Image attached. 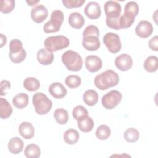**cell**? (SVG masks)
<instances>
[{
    "label": "cell",
    "mask_w": 158,
    "mask_h": 158,
    "mask_svg": "<svg viewBox=\"0 0 158 158\" xmlns=\"http://www.w3.org/2000/svg\"><path fill=\"white\" fill-rule=\"evenodd\" d=\"M119 82L118 74L112 70H107L96 76L94 83L100 90H106L109 88L115 86Z\"/></svg>",
    "instance_id": "1"
},
{
    "label": "cell",
    "mask_w": 158,
    "mask_h": 158,
    "mask_svg": "<svg viewBox=\"0 0 158 158\" xmlns=\"http://www.w3.org/2000/svg\"><path fill=\"white\" fill-rule=\"evenodd\" d=\"M62 62L69 70L72 72L80 70L83 66L81 57L72 50L67 51L62 55Z\"/></svg>",
    "instance_id": "2"
},
{
    "label": "cell",
    "mask_w": 158,
    "mask_h": 158,
    "mask_svg": "<svg viewBox=\"0 0 158 158\" xmlns=\"http://www.w3.org/2000/svg\"><path fill=\"white\" fill-rule=\"evenodd\" d=\"M32 101L35 110L39 115L48 114L52 106L51 100L45 94L41 92L36 93L33 96Z\"/></svg>",
    "instance_id": "3"
},
{
    "label": "cell",
    "mask_w": 158,
    "mask_h": 158,
    "mask_svg": "<svg viewBox=\"0 0 158 158\" xmlns=\"http://www.w3.org/2000/svg\"><path fill=\"white\" fill-rule=\"evenodd\" d=\"M69 40L64 36H52L48 37L44 42L45 48L51 52L63 49L69 46Z\"/></svg>",
    "instance_id": "4"
},
{
    "label": "cell",
    "mask_w": 158,
    "mask_h": 158,
    "mask_svg": "<svg viewBox=\"0 0 158 158\" xmlns=\"http://www.w3.org/2000/svg\"><path fill=\"white\" fill-rule=\"evenodd\" d=\"M64 14L60 10H55L51 14L50 20L43 26V30L46 33L57 32L64 22Z\"/></svg>",
    "instance_id": "5"
},
{
    "label": "cell",
    "mask_w": 158,
    "mask_h": 158,
    "mask_svg": "<svg viewBox=\"0 0 158 158\" xmlns=\"http://www.w3.org/2000/svg\"><path fill=\"white\" fill-rule=\"evenodd\" d=\"M122 94L117 90H111L104 94L101 99L102 106L107 109H112L122 101Z\"/></svg>",
    "instance_id": "6"
},
{
    "label": "cell",
    "mask_w": 158,
    "mask_h": 158,
    "mask_svg": "<svg viewBox=\"0 0 158 158\" xmlns=\"http://www.w3.org/2000/svg\"><path fill=\"white\" fill-rule=\"evenodd\" d=\"M103 42L107 49L113 54L119 52L122 48V44L118 35L114 33H107L103 38Z\"/></svg>",
    "instance_id": "7"
},
{
    "label": "cell",
    "mask_w": 158,
    "mask_h": 158,
    "mask_svg": "<svg viewBox=\"0 0 158 158\" xmlns=\"http://www.w3.org/2000/svg\"><path fill=\"white\" fill-rule=\"evenodd\" d=\"M104 8L107 19H117L121 15V6L120 3L117 1H107L104 4Z\"/></svg>",
    "instance_id": "8"
},
{
    "label": "cell",
    "mask_w": 158,
    "mask_h": 158,
    "mask_svg": "<svg viewBox=\"0 0 158 158\" xmlns=\"http://www.w3.org/2000/svg\"><path fill=\"white\" fill-rule=\"evenodd\" d=\"M48 11L46 7L39 4L33 7L31 11V17L33 22L37 23H42L48 17Z\"/></svg>",
    "instance_id": "9"
},
{
    "label": "cell",
    "mask_w": 158,
    "mask_h": 158,
    "mask_svg": "<svg viewBox=\"0 0 158 158\" xmlns=\"http://www.w3.org/2000/svg\"><path fill=\"white\" fill-rule=\"evenodd\" d=\"M153 27L151 22L147 20L140 21L135 28L136 34L143 38H146L151 36L153 32Z\"/></svg>",
    "instance_id": "10"
},
{
    "label": "cell",
    "mask_w": 158,
    "mask_h": 158,
    "mask_svg": "<svg viewBox=\"0 0 158 158\" xmlns=\"http://www.w3.org/2000/svg\"><path fill=\"white\" fill-rule=\"evenodd\" d=\"M116 67L121 71H127L131 69L133 65V59L127 54H122L117 56L115 60Z\"/></svg>",
    "instance_id": "11"
},
{
    "label": "cell",
    "mask_w": 158,
    "mask_h": 158,
    "mask_svg": "<svg viewBox=\"0 0 158 158\" xmlns=\"http://www.w3.org/2000/svg\"><path fill=\"white\" fill-rule=\"evenodd\" d=\"M85 63L88 70L92 73L98 72L102 66V62L101 58L94 55L88 56L85 59Z\"/></svg>",
    "instance_id": "12"
},
{
    "label": "cell",
    "mask_w": 158,
    "mask_h": 158,
    "mask_svg": "<svg viewBox=\"0 0 158 158\" xmlns=\"http://www.w3.org/2000/svg\"><path fill=\"white\" fill-rule=\"evenodd\" d=\"M85 15L91 19H96L101 16V7L99 4L94 1L87 4L84 9Z\"/></svg>",
    "instance_id": "13"
},
{
    "label": "cell",
    "mask_w": 158,
    "mask_h": 158,
    "mask_svg": "<svg viewBox=\"0 0 158 158\" xmlns=\"http://www.w3.org/2000/svg\"><path fill=\"white\" fill-rule=\"evenodd\" d=\"M82 44L86 50L90 51L98 50L101 46L99 37L96 36H86L83 37Z\"/></svg>",
    "instance_id": "14"
},
{
    "label": "cell",
    "mask_w": 158,
    "mask_h": 158,
    "mask_svg": "<svg viewBox=\"0 0 158 158\" xmlns=\"http://www.w3.org/2000/svg\"><path fill=\"white\" fill-rule=\"evenodd\" d=\"M49 92L54 98L61 99L66 96L67 91L61 83L55 82L49 86Z\"/></svg>",
    "instance_id": "15"
},
{
    "label": "cell",
    "mask_w": 158,
    "mask_h": 158,
    "mask_svg": "<svg viewBox=\"0 0 158 158\" xmlns=\"http://www.w3.org/2000/svg\"><path fill=\"white\" fill-rule=\"evenodd\" d=\"M37 60L41 65H50L54 60L53 52L49 51L46 48H41L37 52Z\"/></svg>",
    "instance_id": "16"
},
{
    "label": "cell",
    "mask_w": 158,
    "mask_h": 158,
    "mask_svg": "<svg viewBox=\"0 0 158 158\" xmlns=\"http://www.w3.org/2000/svg\"><path fill=\"white\" fill-rule=\"evenodd\" d=\"M19 133L24 139H29L33 137L35 128L31 123L23 122L19 127Z\"/></svg>",
    "instance_id": "17"
},
{
    "label": "cell",
    "mask_w": 158,
    "mask_h": 158,
    "mask_svg": "<svg viewBox=\"0 0 158 158\" xmlns=\"http://www.w3.org/2000/svg\"><path fill=\"white\" fill-rule=\"evenodd\" d=\"M139 12V7L138 4L135 1H130L127 2L124 7V14L127 18L135 20V18Z\"/></svg>",
    "instance_id": "18"
},
{
    "label": "cell",
    "mask_w": 158,
    "mask_h": 158,
    "mask_svg": "<svg viewBox=\"0 0 158 158\" xmlns=\"http://www.w3.org/2000/svg\"><path fill=\"white\" fill-rule=\"evenodd\" d=\"M69 23L72 28L80 29L83 26L85 23V19L80 13L72 12L69 17Z\"/></svg>",
    "instance_id": "19"
},
{
    "label": "cell",
    "mask_w": 158,
    "mask_h": 158,
    "mask_svg": "<svg viewBox=\"0 0 158 158\" xmlns=\"http://www.w3.org/2000/svg\"><path fill=\"white\" fill-rule=\"evenodd\" d=\"M23 148V141L19 137H14L8 143L9 151L14 154H17L22 152Z\"/></svg>",
    "instance_id": "20"
},
{
    "label": "cell",
    "mask_w": 158,
    "mask_h": 158,
    "mask_svg": "<svg viewBox=\"0 0 158 158\" xmlns=\"http://www.w3.org/2000/svg\"><path fill=\"white\" fill-rule=\"evenodd\" d=\"M12 113V107L9 102L2 98H0V117L2 119H7Z\"/></svg>",
    "instance_id": "21"
},
{
    "label": "cell",
    "mask_w": 158,
    "mask_h": 158,
    "mask_svg": "<svg viewBox=\"0 0 158 158\" xmlns=\"http://www.w3.org/2000/svg\"><path fill=\"white\" fill-rule=\"evenodd\" d=\"M98 94L93 89H89L86 91L83 95V99L84 102L89 106H93L98 101Z\"/></svg>",
    "instance_id": "22"
},
{
    "label": "cell",
    "mask_w": 158,
    "mask_h": 158,
    "mask_svg": "<svg viewBox=\"0 0 158 158\" xmlns=\"http://www.w3.org/2000/svg\"><path fill=\"white\" fill-rule=\"evenodd\" d=\"M12 103L15 107L23 109L28 104V96L24 93H19L13 98Z\"/></svg>",
    "instance_id": "23"
},
{
    "label": "cell",
    "mask_w": 158,
    "mask_h": 158,
    "mask_svg": "<svg viewBox=\"0 0 158 158\" xmlns=\"http://www.w3.org/2000/svg\"><path fill=\"white\" fill-rule=\"evenodd\" d=\"M80 135L77 130L68 129L64 134V139L68 144H75L79 139Z\"/></svg>",
    "instance_id": "24"
},
{
    "label": "cell",
    "mask_w": 158,
    "mask_h": 158,
    "mask_svg": "<svg viewBox=\"0 0 158 158\" xmlns=\"http://www.w3.org/2000/svg\"><path fill=\"white\" fill-rule=\"evenodd\" d=\"M24 155L27 158H38L41 155V149L38 145L30 144L25 147Z\"/></svg>",
    "instance_id": "25"
},
{
    "label": "cell",
    "mask_w": 158,
    "mask_h": 158,
    "mask_svg": "<svg viewBox=\"0 0 158 158\" xmlns=\"http://www.w3.org/2000/svg\"><path fill=\"white\" fill-rule=\"evenodd\" d=\"M93 127L94 122L90 117L87 116L86 117L78 121V127L82 132H89L93 130Z\"/></svg>",
    "instance_id": "26"
},
{
    "label": "cell",
    "mask_w": 158,
    "mask_h": 158,
    "mask_svg": "<svg viewBox=\"0 0 158 158\" xmlns=\"http://www.w3.org/2000/svg\"><path fill=\"white\" fill-rule=\"evenodd\" d=\"M158 67L157 57L155 56H149L144 62V68L148 72H155Z\"/></svg>",
    "instance_id": "27"
},
{
    "label": "cell",
    "mask_w": 158,
    "mask_h": 158,
    "mask_svg": "<svg viewBox=\"0 0 158 158\" xmlns=\"http://www.w3.org/2000/svg\"><path fill=\"white\" fill-rule=\"evenodd\" d=\"M54 117L59 124L65 125L69 119L68 112L63 108L57 109L54 112Z\"/></svg>",
    "instance_id": "28"
},
{
    "label": "cell",
    "mask_w": 158,
    "mask_h": 158,
    "mask_svg": "<svg viewBox=\"0 0 158 158\" xmlns=\"http://www.w3.org/2000/svg\"><path fill=\"white\" fill-rule=\"evenodd\" d=\"M40 86V83L35 77H28L23 81V87L29 91H35Z\"/></svg>",
    "instance_id": "29"
},
{
    "label": "cell",
    "mask_w": 158,
    "mask_h": 158,
    "mask_svg": "<svg viewBox=\"0 0 158 158\" xmlns=\"http://www.w3.org/2000/svg\"><path fill=\"white\" fill-rule=\"evenodd\" d=\"M111 130L106 125L99 126L96 131V136L100 140H106L110 136Z\"/></svg>",
    "instance_id": "30"
},
{
    "label": "cell",
    "mask_w": 158,
    "mask_h": 158,
    "mask_svg": "<svg viewBox=\"0 0 158 158\" xmlns=\"http://www.w3.org/2000/svg\"><path fill=\"white\" fill-rule=\"evenodd\" d=\"M139 138V133L136 129L134 128H128L124 133V138L127 142L134 143L138 141Z\"/></svg>",
    "instance_id": "31"
},
{
    "label": "cell",
    "mask_w": 158,
    "mask_h": 158,
    "mask_svg": "<svg viewBox=\"0 0 158 158\" xmlns=\"http://www.w3.org/2000/svg\"><path fill=\"white\" fill-rule=\"evenodd\" d=\"M88 115V112L87 109L80 105L76 106L72 111V115L73 118L77 121L86 117Z\"/></svg>",
    "instance_id": "32"
},
{
    "label": "cell",
    "mask_w": 158,
    "mask_h": 158,
    "mask_svg": "<svg viewBox=\"0 0 158 158\" xmlns=\"http://www.w3.org/2000/svg\"><path fill=\"white\" fill-rule=\"evenodd\" d=\"M65 83L70 88H75L78 87L81 83V78L78 75H70L66 77Z\"/></svg>",
    "instance_id": "33"
},
{
    "label": "cell",
    "mask_w": 158,
    "mask_h": 158,
    "mask_svg": "<svg viewBox=\"0 0 158 158\" xmlns=\"http://www.w3.org/2000/svg\"><path fill=\"white\" fill-rule=\"evenodd\" d=\"M15 2L14 0H2L1 1V12L4 14L11 12L14 7Z\"/></svg>",
    "instance_id": "34"
},
{
    "label": "cell",
    "mask_w": 158,
    "mask_h": 158,
    "mask_svg": "<svg viewBox=\"0 0 158 158\" xmlns=\"http://www.w3.org/2000/svg\"><path fill=\"white\" fill-rule=\"evenodd\" d=\"M27 56V52L24 48L20 52L15 54H9V57L10 60L15 64H19L23 62Z\"/></svg>",
    "instance_id": "35"
},
{
    "label": "cell",
    "mask_w": 158,
    "mask_h": 158,
    "mask_svg": "<svg viewBox=\"0 0 158 158\" xmlns=\"http://www.w3.org/2000/svg\"><path fill=\"white\" fill-rule=\"evenodd\" d=\"M9 54H15L20 52L23 48L21 41L17 39H14L9 43Z\"/></svg>",
    "instance_id": "36"
},
{
    "label": "cell",
    "mask_w": 158,
    "mask_h": 158,
    "mask_svg": "<svg viewBox=\"0 0 158 158\" xmlns=\"http://www.w3.org/2000/svg\"><path fill=\"white\" fill-rule=\"evenodd\" d=\"M85 0H62V4L68 9L81 7L85 2Z\"/></svg>",
    "instance_id": "37"
},
{
    "label": "cell",
    "mask_w": 158,
    "mask_h": 158,
    "mask_svg": "<svg viewBox=\"0 0 158 158\" xmlns=\"http://www.w3.org/2000/svg\"><path fill=\"white\" fill-rule=\"evenodd\" d=\"M86 36H96L99 37V31L98 28L93 25L87 26L83 32V37Z\"/></svg>",
    "instance_id": "38"
},
{
    "label": "cell",
    "mask_w": 158,
    "mask_h": 158,
    "mask_svg": "<svg viewBox=\"0 0 158 158\" xmlns=\"http://www.w3.org/2000/svg\"><path fill=\"white\" fill-rule=\"evenodd\" d=\"M10 88V83L7 80H2L1 82V95H6Z\"/></svg>",
    "instance_id": "39"
},
{
    "label": "cell",
    "mask_w": 158,
    "mask_h": 158,
    "mask_svg": "<svg viewBox=\"0 0 158 158\" xmlns=\"http://www.w3.org/2000/svg\"><path fill=\"white\" fill-rule=\"evenodd\" d=\"M148 46L151 49L152 51H157L158 50V37L155 36L152 37L148 43Z\"/></svg>",
    "instance_id": "40"
},
{
    "label": "cell",
    "mask_w": 158,
    "mask_h": 158,
    "mask_svg": "<svg viewBox=\"0 0 158 158\" xmlns=\"http://www.w3.org/2000/svg\"><path fill=\"white\" fill-rule=\"evenodd\" d=\"M0 36H1V48H2L4 44H6L7 38L2 33H1Z\"/></svg>",
    "instance_id": "41"
},
{
    "label": "cell",
    "mask_w": 158,
    "mask_h": 158,
    "mask_svg": "<svg viewBox=\"0 0 158 158\" xmlns=\"http://www.w3.org/2000/svg\"><path fill=\"white\" fill-rule=\"evenodd\" d=\"M27 3L28 4V6H35L36 4H37L38 2H39V1H26Z\"/></svg>",
    "instance_id": "42"
}]
</instances>
